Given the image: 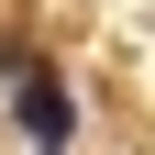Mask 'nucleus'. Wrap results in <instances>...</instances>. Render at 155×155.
<instances>
[{
  "instance_id": "obj_1",
  "label": "nucleus",
  "mask_w": 155,
  "mask_h": 155,
  "mask_svg": "<svg viewBox=\"0 0 155 155\" xmlns=\"http://www.w3.org/2000/svg\"><path fill=\"white\" fill-rule=\"evenodd\" d=\"M0 89H11V122L33 133V155H67V133H78V89L55 67H33L22 45H0Z\"/></svg>"
}]
</instances>
